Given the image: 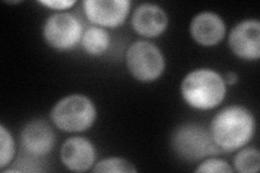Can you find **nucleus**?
I'll list each match as a JSON object with an SVG mask.
<instances>
[{
	"instance_id": "14",
	"label": "nucleus",
	"mask_w": 260,
	"mask_h": 173,
	"mask_svg": "<svg viewBox=\"0 0 260 173\" xmlns=\"http://www.w3.org/2000/svg\"><path fill=\"white\" fill-rule=\"evenodd\" d=\"M234 168L241 173H257L260 169V153L257 148H241L233 160Z\"/></svg>"
},
{
	"instance_id": "12",
	"label": "nucleus",
	"mask_w": 260,
	"mask_h": 173,
	"mask_svg": "<svg viewBox=\"0 0 260 173\" xmlns=\"http://www.w3.org/2000/svg\"><path fill=\"white\" fill-rule=\"evenodd\" d=\"M225 23L214 12H201L190 24V32L194 41L203 47H214L220 44L225 36Z\"/></svg>"
},
{
	"instance_id": "8",
	"label": "nucleus",
	"mask_w": 260,
	"mask_h": 173,
	"mask_svg": "<svg viewBox=\"0 0 260 173\" xmlns=\"http://www.w3.org/2000/svg\"><path fill=\"white\" fill-rule=\"evenodd\" d=\"M229 47L242 60L257 61L260 57V23L245 20L238 23L229 34Z\"/></svg>"
},
{
	"instance_id": "7",
	"label": "nucleus",
	"mask_w": 260,
	"mask_h": 173,
	"mask_svg": "<svg viewBox=\"0 0 260 173\" xmlns=\"http://www.w3.org/2000/svg\"><path fill=\"white\" fill-rule=\"evenodd\" d=\"M130 7L129 0H85L83 3L88 21L110 28L118 27L126 21Z\"/></svg>"
},
{
	"instance_id": "5",
	"label": "nucleus",
	"mask_w": 260,
	"mask_h": 173,
	"mask_svg": "<svg viewBox=\"0 0 260 173\" xmlns=\"http://www.w3.org/2000/svg\"><path fill=\"white\" fill-rule=\"evenodd\" d=\"M126 65L135 79L153 82L162 75L166 62L157 46L146 40H138L128 48Z\"/></svg>"
},
{
	"instance_id": "10",
	"label": "nucleus",
	"mask_w": 260,
	"mask_h": 173,
	"mask_svg": "<svg viewBox=\"0 0 260 173\" xmlns=\"http://www.w3.org/2000/svg\"><path fill=\"white\" fill-rule=\"evenodd\" d=\"M95 158V147L88 139L73 136L62 145L61 161L71 171L86 172L90 170L94 166Z\"/></svg>"
},
{
	"instance_id": "2",
	"label": "nucleus",
	"mask_w": 260,
	"mask_h": 173,
	"mask_svg": "<svg viewBox=\"0 0 260 173\" xmlns=\"http://www.w3.org/2000/svg\"><path fill=\"white\" fill-rule=\"evenodd\" d=\"M180 91L184 102L192 109L209 111L223 102L226 85L223 77L216 71L198 68L183 78Z\"/></svg>"
},
{
	"instance_id": "6",
	"label": "nucleus",
	"mask_w": 260,
	"mask_h": 173,
	"mask_svg": "<svg viewBox=\"0 0 260 173\" xmlns=\"http://www.w3.org/2000/svg\"><path fill=\"white\" fill-rule=\"evenodd\" d=\"M43 34L46 43L51 48L59 51H68L80 44L84 27L76 15L59 12L46 20Z\"/></svg>"
},
{
	"instance_id": "18",
	"label": "nucleus",
	"mask_w": 260,
	"mask_h": 173,
	"mask_svg": "<svg viewBox=\"0 0 260 173\" xmlns=\"http://www.w3.org/2000/svg\"><path fill=\"white\" fill-rule=\"evenodd\" d=\"M39 4L47 7L48 9L63 11L70 9L76 4V2L75 0H44V2H39Z\"/></svg>"
},
{
	"instance_id": "16",
	"label": "nucleus",
	"mask_w": 260,
	"mask_h": 173,
	"mask_svg": "<svg viewBox=\"0 0 260 173\" xmlns=\"http://www.w3.org/2000/svg\"><path fill=\"white\" fill-rule=\"evenodd\" d=\"M93 172H117V173H136L137 169L134 164L119 157H110L94 164Z\"/></svg>"
},
{
	"instance_id": "1",
	"label": "nucleus",
	"mask_w": 260,
	"mask_h": 173,
	"mask_svg": "<svg viewBox=\"0 0 260 173\" xmlns=\"http://www.w3.org/2000/svg\"><path fill=\"white\" fill-rule=\"evenodd\" d=\"M256 121L246 107L230 105L218 112L210 123L209 132L221 152L231 153L247 145L254 137Z\"/></svg>"
},
{
	"instance_id": "17",
	"label": "nucleus",
	"mask_w": 260,
	"mask_h": 173,
	"mask_svg": "<svg viewBox=\"0 0 260 173\" xmlns=\"http://www.w3.org/2000/svg\"><path fill=\"white\" fill-rule=\"evenodd\" d=\"M195 172H214V173H231L233 169L226 161L219 158H205L199 164Z\"/></svg>"
},
{
	"instance_id": "11",
	"label": "nucleus",
	"mask_w": 260,
	"mask_h": 173,
	"mask_svg": "<svg viewBox=\"0 0 260 173\" xmlns=\"http://www.w3.org/2000/svg\"><path fill=\"white\" fill-rule=\"evenodd\" d=\"M132 26L138 35L156 38L167 29L168 16L157 5L142 4L133 13Z\"/></svg>"
},
{
	"instance_id": "4",
	"label": "nucleus",
	"mask_w": 260,
	"mask_h": 173,
	"mask_svg": "<svg viewBox=\"0 0 260 173\" xmlns=\"http://www.w3.org/2000/svg\"><path fill=\"white\" fill-rule=\"evenodd\" d=\"M172 146L179 157L186 161H199L221 153L209 130L197 123H185L175 130Z\"/></svg>"
},
{
	"instance_id": "19",
	"label": "nucleus",
	"mask_w": 260,
	"mask_h": 173,
	"mask_svg": "<svg viewBox=\"0 0 260 173\" xmlns=\"http://www.w3.org/2000/svg\"><path fill=\"white\" fill-rule=\"evenodd\" d=\"M223 79H224V82H225L226 86H233V85H235L238 82L239 76H238L237 73L229 72V73L226 74L225 77Z\"/></svg>"
},
{
	"instance_id": "3",
	"label": "nucleus",
	"mask_w": 260,
	"mask_h": 173,
	"mask_svg": "<svg viewBox=\"0 0 260 173\" xmlns=\"http://www.w3.org/2000/svg\"><path fill=\"white\" fill-rule=\"evenodd\" d=\"M50 118L53 125L63 132H84L94 123L96 109L88 96L71 94L61 98L53 106Z\"/></svg>"
},
{
	"instance_id": "15",
	"label": "nucleus",
	"mask_w": 260,
	"mask_h": 173,
	"mask_svg": "<svg viewBox=\"0 0 260 173\" xmlns=\"http://www.w3.org/2000/svg\"><path fill=\"white\" fill-rule=\"evenodd\" d=\"M15 155V143L11 132L0 126V169L4 170L12 162Z\"/></svg>"
},
{
	"instance_id": "13",
	"label": "nucleus",
	"mask_w": 260,
	"mask_h": 173,
	"mask_svg": "<svg viewBox=\"0 0 260 173\" xmlns=\"http://www.w3.org/2000/svg\"><path fill=\"white\" fill-rule=\"evenodd\" d=\"M80 45L87 54L101 56L109 50L111 37L108 30L102 27H89L84 31Z\"/></svg>"
},
{
	"instance_id": "9",
	"label": "nucleus",
	"mask_w": 260,
	"mask_h": 173,
	"mask_svg": "<svg viewBox=\"0 0 260 173\" xmlns=\"http://www.w3.org/2000/svg\"><path fill=\"white\" fill-rule=\"evenodd\" d=\"M55 145L54 131L43 119H35L26 123L21 133V146L26 155L42 157L50 153Z\"/></svg>"
}]
</instances>
